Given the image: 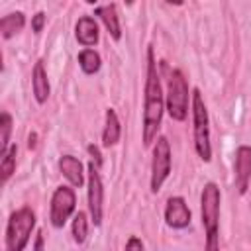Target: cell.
<instances>
[{
	"instance_id": "6da1fadb",
	"label": "cell",
	"mask_w": 251,
	"mask_h": 251,
	"mask_svg": "<svg viewBox=\"0 0 251 251\" xmlns=\"http://www.w3.org/2000/svg\"><path fill=\"white\" fill-rule=\"evenodd\" d=\"M163 92L157 73V63L153 49H147V82H145V108H143V145H151L157 137L163 118Z\"/></svg>"
},
{
	"instance_id": "7a4b0ae2",
	"label": "cell",
	"mask_w": 251,
	"mask_h": 251,
	"mask_svg": "<svg viewBox=\"0 0 251 251\" xmlns=\"http://www.w3.org/2000/svg\"><path fill=\"white\" fill-rule=\"evenodd\" d=\"M202 226L206 229V247L204 251H220L218 241V226H220V188L214 182L204 184L202 196Z\"/></svg>"
},
{
	"instance_id": "3957f363",
	"label": "cell",
	"mask_w": 251,
	"mask_h": 251,
	"mask_svg": "<svg viewBox=\"0 0 251 251\" xmlns=\"http://www.w3.org/2000/svg\"><path fill=\"white\" fill-rule=\"evenodd\" d=\"M33 227H35V214L31 208L24 206L12 212L6 226V251H24Z\"/></svg>"
},
{
	"instance_id": "277c9868",
	"label": "cell",
	"mask_w": 251,
	"mask_h": 251,
	"mask_svg": "<svg viewBox=\"0 0 251 251\" xmlns=\"http://www.w3.org/2000/svg\"><path fill=\"white\" fill-rule=\"evenodd\" d=\"M192 118H194V149L202 161L212 159V145H210V120L204 98L198 88L192 90Z\"/></svg>"
},
{
	"instance_id": "5b68a950",
	"label": "cell",
	"mask_w": 251,
	"mask_h": 251,
	"mask_svg": "<svg viewBox=\"0 0 251 251\" xmlns=\"http://www.w3.org/2000/svg\"><path fill=\"white\" fill-rule=\"evenodd\" d=\"M167 112L176 122H182L188 112V84H186L184 75L178 69L171 71V75H169Z\"/></svg>"
},
{
	"instance_id": "8992f818",
	"label": "cell",
	"mask_w": 251,
	"mask_h": 251,
	"mask_svg": "<svg viewBox=\"0 0 251 251\" xmlns=\"http://www.w3.org/2000/svg\"><path fill=\"white\" fill-rule=\"evenodd\" d=\"M171 173V145L167 137H157L151 161V192H159Z\"/></svg>"
},
{
	"instance_id": "52a82bcc",
	"label": "cell",
	"mask_w": 251,
	"mask_h": 251,
	"mask_svg": "<svg viewBox=\"0 0 251 251\" xmlns=\"http://www.w3.org/2000/svg\"><path fill=\"white\" fill-rule=\"evenodd\" d=\"M75 206H76V198H75V192L73 188L69 186H59L55 192H53V198H51V214H49V220L55 227H63L65 222L71 218V214L75 212Z\"/></svg>"
},
{
	"instance_id": "ba28073f",
	"label": "cell",
	"mask_w": 251,
	"mask_h": 251,
	"mask_svg": "<svg viewBox=\"0 0 251 251\" xmlns=\"http://www.w3.org/2000/svg\"><path fill=\"white\" fill-rule=\"evenodd\" d=\"M102 200H104V188L102 178L98 173V163H88V210L94 226L102 224Z\"/></svg>"
},
{
	"instance_id": "9c48e42d",
	"label": "cell",
	"mask_w": 251,
	"mask_h": 251,
	"mask_svg": "<svg viewBox=\"0 0 251 251\" xmlns=\"http://www.w3.org/2000/svg\"><path fill=\"white\" fill-rule=\"evenodd\" d=\"M251 180V147L239 145L235 151V186L239 194H245Z\"/></svg>"
},
{
	"instance_id": "30bf717a",
	"label": "cell",
	"mask_w": 251,
	"mask_h": 251,
	"mask_svg": "<svg viewBox=\"0 0 251 251\" xmlns=\"http://www.w3.org/2000/svg\"><path fill=\"white\" fill-rule=\"evenodd\" d=\"M165 220L175 229H182L190 224V210H188L184 198H180V196L169 198L167 208H165Z\"/></svg>"
},
{
	"instance_id": "8fae6325",
	"label": "cell",
	"mask_w": 251,
	"mask_h": 251,
	"mask_svg": "<svg viewBox=\"0 0 251 251\" xmlns=\"http://www.w3.org/2000/svg\"><path fill=\"white\" fill-rule=\"evenodd\" d=\"M75 35H76V41L84 47H92L98 43V24L90 18V16H84L76 22L75 25Z\"/></svg>"
},
{
	"instance_id": "7c38bea8",
	"label": "cell",
	"mask_w": 251,
	"mask_h": 251,
	"mask_svg": "<svg viewBox=\"0 0 251 251\" xmlns=\"http://www.w3.org/2000/svg\"><path fill=\"white\" fill-rule=\"evenodd\" d=\"M59 169L63 173V176L73 184V186H82L84 182V175H82V163L73 157V155H63L59 159Z\"/></svg>"
},
{
	"instance_id": "4fadbf2b",
	"label": "cell",
	"mask_w": 251,
	"mask_h": 251,
	"mask_svg": "<svg viewBox=\"0 0 251 251\" xmlns=\"http://www.w3.org/2000/svg\"><path fill=\"white\" fill-rule=\"evenodd\" d=\"M31 86H33V96L39 104H43L49 98V80L47 73L43 67V61H37L33 71H31Z\"/></svg>"
},
{
	"instance_id": "5bb4252c",
	"label": "cell",
	"mask_w": 251,
	"mask_h": 251,
	"mask_svg": "<svg viewBox=\"0 0 251 251\" xmlns=\"http://www.w3.org/2000/svg\"><path fill=\"white\" fill-rule=\"evenodd\" d=\"M94 14L100 16V20L104 22L108 33H110L116 41H120V37H122V27H120V20H118V12H116V4H104V6H98V8L94 10Z\"/></svg>"
},
{
	"instance_id": "9a60e30c",
	"label": "cell",
	"mask_w": 251,
	"mask_h": 251,
	"mask_svg": "<svg viewBox=\"0 0 251 251\" xmlns=\"http://www.w3.org/2000/svg\"><path fill=\"white\" fill-rule=\"evenodd\" d=\"M120 133H122V127H120L118 114H116V110L108 108L106 110V126H104V131H102V143H104V147L116 145L120 141Z\"/></svg>"
},
{
	"instance_id": "2e32d148",
	"label": "cell",
	"mask_w": 251,
	"mask_h": 251,
	"mask_svg": "<svg viewBox=\"0 0 251 251\" xmlns=\"http://www.w3.org/2000/svg\"><path fill=\"white\" fill-rule=\"evenodd\" d=\"M25 25V16L22 12H12V14H6L2 20H0V31H2V37L4 39H10L14 37L16 33H20Z\"/></svg>"
},
{
	"instance_id": "e0dca14e",
	"label": "cell",
	"mask_w": 251,
	"mask_h": 251,
	"mask_svg": "<svg viewBox=\"0 0 251 251\" xmlns=\"http://www.w3.org/2000/svg\"><path fill=\"white\" fill-rule=\"evenodd\" d=\"M78 65H80L82 73H86V75H94V73L100 69L102 61H100V55H98L96 51H92V49H84V51L78 53Z\"/></svg>"
},
{
	"instance_id": "ac0fdd59",
	"label": "cell",
	"mask_w": 251,
	"mask_h": 251,
	"mask_svg": "<svg viewBox=\"0 0 251 251\" xmlns=\"http://www.w3.org/2000/svg\"><path fill=\"white\" fill-rule=\"evenodd\" d=\"M16 153H18V147L16 145H10V149L2 155V161H0V173H2V184L8 182V178L14 175L16 171Z\"/></svg>"
},
{
	"instance_id": "d6986e66",
	"label": "cell",
	"mask_w": 251,
	"mask_h": 251,
	"mask_svg": "<svg viewBox=\"0 0 251 251\" xmlns=\"http://www.w3.org/2000/svg\"><path fill=\"white\" fill-rule=\"evenodd\" d=\"M0 129H2L0 133V157H2L10 149L8 143H10V133H12V116L8 112H2L0 116Z\"/></svg>"
},
{
	"instance_id": "ffe728a7",
	"label": "cell",
	"mask_w": 251,
	"mask_h": 251,
	"mask_svg": "<svg viewBox=\"0 0 251 251\" xmlns=\"http://www.w3.org/2000/svg\"><path fill=\"white\" fill-rule=\"evenodd\" d=\"M88 235V222H86V214L84 212H78L73 220V237L76 243H84Z\"/></svg>"
},
{
	"instance_id": "44dd1931",
	"label": "cell",
	"mask_w": 251,
	"mask_h": 251,
	"mask_svg": "<svg viewBox=\"0 0 251 251\" xmlns=\"http://www.w3.org/2000/svg\"><path fill=\"white\" fill-rule=\"evenodd\" d=\"M43 24H45V14H43V12H37V14L31 18V29H33L35 33H39V31L43 29Z\"/></svg>"
},
{
	"instance_id": "7402d4cb",
	"label": "cell",
	"mask_w": 251,
	"mask_h": 251,
	"mask_svg": "<svg viewBox=\"0 0 251 251\" xmlns=\"http://www.w3.org/2000/svg\"><path fill=\"white\" fill-rule=\"evenodd\" d=\"M126 251H143V243H141V239L135 237V235H131V237L127 239V243H126Z\"/></svg>"
},
{
	"instance_id": "603a6c76",
	"label": "cell",
	"mask_w": 251,
	"mask_h": 251,
	"mask_svg": "<svg viewBox=\"0 0 251 251\" xmlns=\"http://www.w3.org/2000/svg\"><path fill=\"white\" fill-rule=\"evenodd\" d=\"M88 153H90V155H92V157H94V161H96V163H98V165H100V163H102V157H100V153H98V149H96V147H94V145H88Z\"/></svg>"
},
{
	"instance_id": "cb8c5ba5",
	"label": "cell",
	"mask_w": 251,
	"mask_h": 251,
	"mask_svg": "<svg viewBox=\"0 0 251 251\" xmlns=\"http://www.w3.org/2000/svg\"><path fill=\"white\" fill-rule=\"evenodd\" d=\"M27 147H29V149H33V147H35V133H31V135H29V141H27Z\"/></svg>"
},
{
	"instance_id": "d4e9b609",
	"label": "cell",
	"mask_w": 251,
	"mask_h": 251,
	"mask_svg": "<svg viewBox=\"0 0 251 251\" xmlns=\"http://www.w3.org/2000/svg\"><path fill=\"white\" fill-rule=\"evenodd\" d=\"M41 241H43V235L37 233V243H35V251H41Z\"/></svg>"
}]
</instances>
